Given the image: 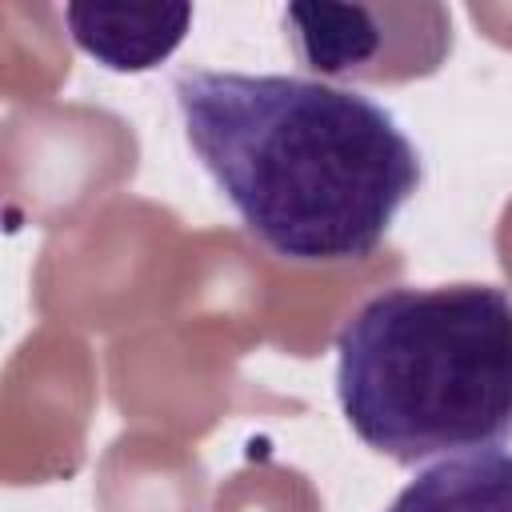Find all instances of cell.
I'll use <instances>...</instances> for the list:
<instances>
[{
    "instance_id": "obj_1",
    "label": "cell",
    "mask_w": 512,
    "mask_h": 512,
    "mask_svg": "<svg viewBox=\"0 0 512 512\" xmlns=\"http://www.w3.org/2000/svg\"><path fill=\"white\" fill-rule=\"evenodd\" d=\"M184 140L248 236L292 264L372 256L424 184L396 116L312 76L180 68Z\"/></svg>"
},
{
    "instance_id": "obj_2",
    "label": "cell",
    "mask_w": 512,
    "mask_h": 512,
    "mask_svg": "<svg viewBox=\"0 0 512 512\" xmlns=\"http://www.w3.org/2000/svg\"><path fill=\"white\" fill-rule=\"evenodd\" d=\"M336 400L360 444L412 468L512 440V296L396 284L336 332Z\"/></svg>"
},
{
    "instance_id": "obj_3",
    "label": "cell",
    "mask_w": 512,
    "mask_h": 512,
    "mask_svg": "<svg viewBox=\"0 0 512 512\" xmlns=\"http://www.w3.org/2000/svg\"><path fill=\"white\" fill-rule=\"evenodd\" d=\"M296 60L328 84H408L440 72L452 52L444 4H328L300 0L280 12Z\"/></svg>"
},
{
    "instance_id": "obj_4",
    "label": "cell",
    "mask_w": 512,
    "mask_h": 512,
    "mask_svg": "<svg viewBox=\"0 0 512 512\" xmlns=\"http://www.w3.org/2000/svg\"><path fill=\"white\" fill-rule=\"evenodd\" d=\"M72 44L108 72H148L164 64L192 28V4H64Z\"/></svg>"
},
{
    "instance_id": "obj_5",
    "label": "cell",
    "mask_w": 512,
    "mask_h": 512,
    "mask_svg": "<svg viewBox=\"0 0 512 512\" xmlns=\"http://www.w3.org/2000/svg\"><path fill=\"white\" fill-rule=\"evenodd\" d=\"M388 512H512V452H464L420 468Z\"/></svg>"
}]
</instances>
